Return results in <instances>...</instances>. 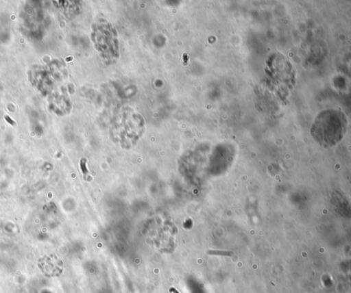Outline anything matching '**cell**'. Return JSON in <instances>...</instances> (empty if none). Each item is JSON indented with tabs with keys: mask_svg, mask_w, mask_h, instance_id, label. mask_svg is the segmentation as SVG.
Here are the masks:
<instances>
[{
	"mask_svg": "<svg viewBox=\"0 0 351 293\" xmlns=\"http://www.w3.org/2000/svg\"><path fill=\"white\" fill-rule=\"evenodd\" d=\"M169 292H173V293H180L178 291H177L174 288H171L169 289Z\"/></svg>",
	"mask_w": 351,
	"mask_h": 293,
	"instance_id": "3957f363",
	"label": "cell"
},
{
	"mask_svg": "<svg viewBox=\"0 0 351 293\" xmlns=\"http://www.w3.org/2000/svg\"><path fill=\"white\" fill-rule=\"evenodd\" d=\"M5 120L8 121L9 123L14 125V122L8 116H5Z\"/></svg>",
	"mask_w": 351,
	"mask_h": 293,
	"instance_id": "7a4b0ae2",
	"label": "cell"
},
{
	"mask_svg": "<svg viewBox=\"0 0 351 293\" xmlns=\"http://www.w3.org/2000/svg\"><path fill=\"white\" fill-rule=\"evenodd\" d=\"M345 114L337 110H327L316 117L311 129L313 138L322 146H332L343 137L347 129Z\"/></svg>",
	"mask_w": 351,
	"mask_h": 293,
	"instance_id": "6da1fadb",
	"label": "cell"
}]
</instances>
